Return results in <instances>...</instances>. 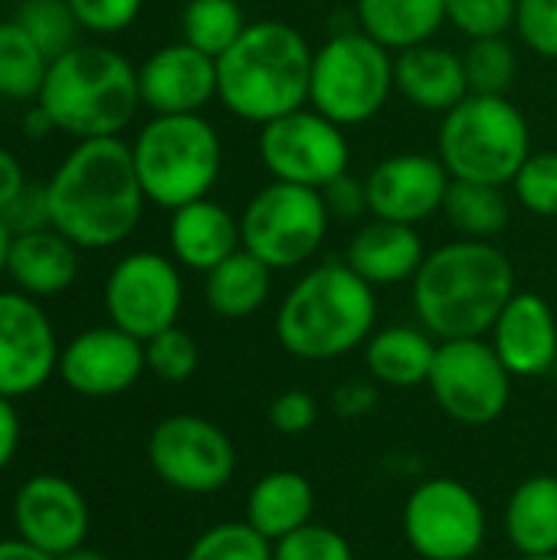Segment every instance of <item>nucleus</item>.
I'll use <instances>...</instances> for the list:
<instances>
[{
	"instance_id": "obj_1",
	"label": "nucleus",
	"mask_w": 557,
	"mask_h": 560,
	"mask_svg": "<svg viewBox=\"0 0 557 560\" xmlns=\"http://www.w3.org/2000/svg\"><path fill=\"white\" fill-rule=\"evenodd\" d=\"M46 197L53 226L79 249L125 243L148 203L131 144L121 138L79 141L46 180Z\"/></svg>"
},
{
	"instance_id": "obj_2",
	"label": "nucleus",
	"mask_w": 557,
	"mask_h": 560,
	"mask_svg": "<svg viewBox=\"0 0 557 560\" xmlns=\"http://www.w3.org/2000/svg\"><path fill=\"white\" fill-rule=\"evenodd\" d=\"M515 266L492 240H453L427 253L410 282L417 325L437 341L489 338L515 295Z\"/></svg>"
},
{
	"instance_id": "obj_3",
	"label": "nucleus",
	"mask_w": 557,
	"mask_h": 560,
	"mask_svg": "<svg viewBox=\"0 0 557 560\" xmlns=\"http://www.w3.org/2000/svg\"><path fill=\"white\" fill-rule=\"evenodd\" d=\"M378 331V295L348 262L305 269L276 308L279 348L309 364L341 361Z\"/></svg>"
},
{
	"instance_id": "obj_4",
	"label": "nucleus",
	"mask_w": 557,
	"mask_h": 560,
	"mask_svg": "<svg viewBox=\"0 0 557 560\" xmlns=\"http://www.w3.org/2000/svg\"><path fill=\"white\" fill-rule=\"evenodd\" d=\"M315 49L286 20H256L217 59V98L250 125H269L309 105Z\"/></svg>"
},
{
	"instance_id": "obj_5",
	"label": "nucleus",
	"mask_w": 557,
	"mask_h": 560,
	"mask_svg": "<svg viewBox=\"0 0 557 560\" xmlns=\"http://www.w3.org/2000/svg\"><path fill=\"white\" fill-rule=\"evenodd\" d=\"M36 102L56 131L79 141L118 138L141 108L138 69L108 46L79 43L49 62Z\"/></svg>"
},
{
	"instance_id": "obj_6",
	"label": "nucleus",
	"mask_w": 557,
	"mask_h": 560,
	"mask_svg": "<svg viewBox=\"0 0 557 560\" xmlns=\"http://www.w3.org/2000/svg\"><path fill=\"white\" fill-rule=\"evenodd\" d=\"M148 203L164 210L204 200L223 171V141L204 115H154L131 144Z\"/></svg>"
},
{
	"instance_id": "obj_7",
	"label": "nucleus",
	"mask_w": 557,
	"mask_h": 560,
	"mask_svg": "<svg viewBox=\"0 0 557 560\" xmlns=\"http://www.w3.org/2000/svg\"><path fill=\"white\" fill-rule=\"evenodd\" d=\"M529 154V118L509 95H466L440 121L437 158L453 180L506 187Z\"/></svg>"
},
{
	"instance_id": "obj_8",
	"label": "nucleus",
	"mask_w": 557,
	"mask_h": 560,
	"mask_svg": "<svg viewBox=\"0 0 557 560\" xmlns=\"http://www.w3.org/2000/svg\"><path fill=\"white\" fill-rule=\"evenodd\" d=\"M394 92V52L364 30L325 39L312 59L309 105L341 128L378 118Z\"/></svg>"
},
{
	"instance_id": "obj_9",
	"label": "nucleus",
	"mask_w": 557,
	"mask_h": 560,
	"mask_svg": "<svg viewBox=\"0 0 557 560\" xmlns=\"http://www.w3.org/2000/svg\"><path fill=\"white\" fill-rule=\"evenodd\" d=\"M328 223L332 217L322 190L272 180L243 207L240 236L243 249L263 259L272 272H286L315 259L325 243Z\"/></svg>"
},
{
	"instance_id": "obj_10",
	"label": "nucleus",
	"mask_w": 557,
	"mask_h": 560,
	"mask_svg": "<svg viewBox=\"0 0 557 560\" xmlns=\"http://www.w3.org/2000/svg\"><path fill=\"white\" fill-rule=\"evenodd\" d=\"M401 532L420 560H476L489 541V512L463 479L433 476L404 499Z\"/></svg>"
},
{
	"instance_id": "obj_11",
	"label": "nucleus",
	"mask_w": 557,
	"mask_h": 560,
	"mask_svg": "<svg viewBox=\"0 0 557 560\" xmlns=\"http://www.w3.org/2000/svg\"><path fill=\"white\" fill-rule=\"evenodd\" d=\"M512 381L489 338H456L440 341L427 390L453 423L489 427L509 410Z\"/></svg>"
},
{
	"instance_id": "obj_12",
	"label": "nucleus",
	"mask_w": 557,
	"mask_h": 560,
	"mask_svg": "<svg viewBox=\"0 0 557 560\" xmlns=\"http://www.w3.org/2000/svg\"><path fill=\"white\" fill-rule=\"evenodd\" d=\"M148 466L181 495H217L236 476V446L220 423L197 413H174L154 423Z\"/></svg>"
},
{
	"instance_id": "obj_13",
	"label": "nucleus",
	"mask_w": 557,
	"mask_h": 560,
	"mask_svg": "<svg viewBox=\"0 0 557 560\" xmlns=\"http://www.w3.org/2000/svg\"><path fill=\"white\" fill-rule=\"evenodd\" d=\"M259 158L272 180L322 190L348 171L351 144L341 125L305 105L259 128Z\"/></svg>"
},
{
	"instance_id": "obj_14",
	"label": "nucleus",
	"mask_w": 557,
	"mask_h": 560,
	"mask_svg": "<svg viewBox=\"0 0 557 560\" xmlns=\"http://www.w3.org/2000/svg\"><path fill=\"white\" fill-rule=\"evenodd\" d=\"M184 308V282L174 259L161 253H128L105 279L108 325L148 341L177 325Z\"/></svg>"
},
{
	"instance_id": "obj_15",
	"label": "nucleus",
	"mask_w": 557,
	"mask_h": 560,
	"mask_svg": "<svg viewBox=\"0 0 557 560\" xmlns=\"http://www.w3.org/2000/svg\"><path fill=\"white\" fill-rule=\"evenodd\" d=\"M59 345L39 299L0 292V397L20 400L59 371Z\"/></svg>"
},
{
	"instance_id": "obj_16",
	"label": "nucleus",
	"mask_w": 557,
	"mask_h": 560,
	"mask_svg": "<svg viewBox=\"0 0 557 560\" xmlns=\"http://www.w3.org/2000/svg\"><path fill=\"white\" fill-rule=\"evenodd\" d=\"M16 538L33 545L49 558H62L85 545L92 528V512L76 482L43 472L26 479L13 495Z\"/></svg>"
},
{
	"instance_id": "obj_17",
	"label": "nucleus",
	"mask_w": 557,
	"mask_h": 560,
	"mask_svg": "<svg viewBox=\"0 0 557 560\" xmlns=\"http://www.w3.org/2000/svg\"><path fill=\"white\" fill-rule=\"evenodd\" d=\"M144 371H148L144 341L131 338L128 331H121L115 325H102V328L79 331L59 351L56 374L79 397L102 400V397H118V394L131 390Z\"/></svg>"
},
{
	"instance_id": "obj_18",
	"label": "nucleus",
	"mask_w": 557,
	"mask_h": 560,
	"mask_svg": "<svg viewBox=\"0 0 557 560\" xmlns=\"http://www.w3.org/2000/svg\"><path fill=\"white\" fill-rule=\"evenodd\" d=\"M450 180L453 177L437 154H391L378 161L364 177L371 217L417 226L443 210Z\"/></svg>"
},
{
	"instance_id": "obj_19",
	"label": "nucleus",
	"mask_w": 557,
	"mask_h": 560,
	"mask_svg": "<svg viewBox=\"0 0 557 560\" xmlns=\"http://www.w3.org/2000/svg\"><path fill=\"white\" fill-rule=\"evenodd\" d=\"M141 105L154 115H200L217 98V59L190 43H167L138 66Z\"/></svg>"
},
{
	"instance_id": "obj_20",
	"label": "nucleus",
	"mask_w": 557,
	"mask_h": 560,
	"mask_svg": "<svg viewBox=\"0 0 557 560\" xmlns=\"http://www.w3.org/2000/svg\"><path fill=\"white\" fill-rule=\"evenodd\" d=\"M489 345L515 381L548 377L557 368L555 308L538 292H515L496 318Z\"/></svg>"
},
{
	"instance_id": "obj_21",
	"label": "nucleus",
	"mask_w": 557,
	"mask_h": 560,
	"mask_svg": "<svg viewBox=\"0 0 557 560\" xmlns=\"http://www.w3.org/2000/svg\"><path fill=\"white\" fill-rule=\"evenodd\" d=\"M394 89L414 108L446 115L469 95L463 56L437 43H420L394 52Z\"/></svg>"
},
{
	"instance_id": "obj_22",
	"label": "nucleus",
	"mask_w": 557,
	"mask_h": 560,
	"mask_svg": "<svg viewBox=\"0 0 557 560\" xmlns=\"http://www.w3.org/2000/svg\"><path fill=\"white\" fill-rule=\"evenodd\" d=\"M167 243L177 266L207 276L213 266H220L227 256H233L243 246V236H240V220L223 203L204 197L171 210Z\"/></svg>"
},
{
	"instance_id": "obj_23",
	"label": "nucleus",
	"mask_w": 557,
	"mask_h": 560,
	"mask_svg": "<svg viewBox=\"0 0 557 560\" xmlns=\"http://www.w3.org/2000/svg\"><path fill=\"white\" fill-rule=\"evenodd\" d=\"M423 259H427V249H423L417 226L391 223L378 217L351 236L348 253H345V262L374 289L414 282Z\"/></svg>"
},
{
	"instance_id": "obj_24",
	"label": "nucleus",
	"mask_w": 557,
	"mask_h": 560,
	"mask_svg": "<svg viewBox=\"0 0 557 560\" xmlns=\"http://www.w3.org/2000/svg\"><path fill=\"white\" fill-rule=\"evenodd\" d=\"M7 276L13 279L16 292L30 299L62 295L79 276V246L69 243L56 226L20 233L10 240Z\"/></svg>"
},
{
	"instance_id": "obj_25",
	"label": "nucleus",
	"mask_w": 557,
	"mask_h": 560,
	"mask_svg": "<svg viewBox=\"0 0 557 560\" xmlns=\"http://www.w3.org/2000/svg\"><path fill=\"white\" fill-rule=\"evenodd\" d=\"M437 348L440 341L423 325H387L378 328L361 351H364L368 377L378 387L414 390V387H427Z\"/></svg>"
},
{
	"instance_id": "obj_26",
	"label": "nucleus",
	"mask_w": 557,
	"mask_h": 560,
	"mask_svg": "<svg viewBox=\"0 0 557 560\" xmlns=\"http://www.w3.org/2000/svg\"><path fill=\"white\" fill-rule=\"evenodd\" d=\"M243 522L253 525L263 538L279 541L315 522V486L295 469H272L250 486Z\"/></svg>"
},
{
	"instance_id": "obj_27",
	"label": "nucleus",
	"mask_w": 557,
	"mask_h": 560,
	"mask_svg": "<svg viewBox=\"0 0 557 560\" xmlns=\"http://www.w3.org/2000/svg\"><path fill=\"white\" fill-rule=\"evenodd\" d=\"M502 532L519 558L557 555V476L538 472L512 489Z\"/></svg>"
},
{
	"instance_id": "obj_28",
	"label": "nucleus",
	"mask_w": 557,
	"mask_h": 560,
	"mask_svg": "<svg viewBox=\"0 0 557 560\" xmlns=\"http://www.w3.org/2000/svg\"><path fill=\"white\" fill-rule=\"evenodd\" d=\"M272 292V269L250 249H236L204 276V302L217 318L243 322L253 318Z\"/></svg>"
},
{
	"instance_id": "obj_29",
	"label": "nucleus",
	"mask_w": 557,
	"mask_h": 560,
	"mask_svg": "<svg viewBox=\"0 0 557 560\" xmlns=\"http://www.w3.org/2000/svg\"><path fill=\"white\" fill-rule=\"evenodd\" d=\"M358 30L391 52L430 43L446 23V0H358Z\"/></svg>"
},
{
	"instance_id": "obj_30",
	"label": "nucleus",
	"mask_w": 557,
	"mask_h": 560,
	"mask_svg": "<svg viewBox=\"0 0 557 560\" xmlns=\"http://www.w3.org/2000/svg\"><path fill=\"white\" fill-rule=\"evenodd\" d=\"M443 213L463 240H496L512 217L502 187L476 180H450Z\"/></svg>"
},
{
	"instance_id": "obj_31",
	"label": "nucleus",
	"mask_w": 557,
	"mask_h": 560,
	"mask_svg": "<svg viewBox=\"0 0 557 560\" xmlns=\"http://www.w3.org/2000/svg\"><path fill=\"white\" fill-rule=\"evenodd\" d=\"M49 59L16 20H0V98L36 102Z\"/></svg>"
},
{
	"instance_id": "obj_32",
	"label": "nucleus",
	"mask_w": 557,
	"mask_h": 560,
	"mask_svg": "<svg viewBox=\"0 0 557 560\" xmlns=\"http://www.w3.org/2000/svg\"><path fill=\"white\" fill-rule=\"evenodd\" d=\"M246 16L236 0H190L181 16L184 43L220 59L246 30Z\"/></svg>"
},
{
	"instance_id": "obj_33",
	"label": "nucleus",
	"mask_w": 557,
	"mask_h": 560,
	"mask_svg": "<svg viewBox=\"0 0 557 560\" xmlns=\"http://www.w3.org/2000/svg\"><path fill=\"white\" fill-rule=\"evenodd\" d=\"M463 69L469 95H509L519 75V56L506 36L469 39L463 52Z\"/></svg>"
},
{
	"instance_id": "obj_34",
	"label": "nucleus",
	"mask_w": 557,
	"mask_h": 560,
	"mask_svg": "<svg viewBox=\"0 0 557 560\" xmlns=\"http://www.w3.org/2000/svg\"><path fill=\"white\" fill-rule=\"evenodd\" d=\"M13 20L46 52L49 62L56 56L69 52L72 46H79L76 36H79L82 26H79L76 13L69 7V0H23Z\"/></svg>"
},
{
	"instance_id": "obj_35",
	"label": "nucleus",
	"mask_w": 557,
	"mask_h": 560,
	"mask_svg": "<svg viewBox=\"0 0 557 560\" xmlns=\"http://www.w3.org/2000/svg\"><path fill=\"white\" fill-rule=\"evenodd\" d=\"M184 560H272V541L246 522H217L190 541Z\"/></svg>"
},
{
	"instance_id": "obj_36",
	"label": "nucleus",
	"mask_w": 557,
	"mask_h": 560,
	"mask_svg": "<svg viewBox=\"0 0 557 560\" xmlns=\"http://www.w3.org/2000/svg\"><path fill=\"white\" fill-rule=\"evenodd\" d=\"M144 364L164 384H184L200 368V348L184 328H167L144 341Z\"/></svg>"
},
{
	"instance_id": "obj_37",
	"label": "nucleus",
	"mask_w": 557,
	"mask_h": 560,
	"mask_svg": "<svg viewBox=\"0 0 557 560\" xmlns=\"http://www.w3.org/2000/svg\"><path fill=\"white\" fill-rule=\"evenodd\" d=\"M515 200L542 220L557 217V151H532L512 177Z\"/></svg>"
},
{
	"instance_id": "obj_38",
	"label": "nucleus",
	"mask_w": 557,
	"mask_h": 560,
	"mask_svg": "<svg viewBox=\"0 0 557 560\" xmlns=\"http://www.w3.org/2000/svg\"><path fill=\"white\" fill-rule=\"evenodd\" d=\"M272 560H355V548L338 528L309 522L272 541Z\"/></svg>"
},
{
	"instance_id": "obj_39",
	"label": "nucleus",
	"mask_w": 557,
	"mask_h": 560,
	"mask_svg": "<svg viewBox=\"0 0 557 560\" xmlns=\"http://www.w3.org/2000/svg\"><path fill=\"white\" fill-rule=\"evenodd\" d=\"M519 0H446V23L469 39L506 36L515 23Z\"/></svg>"
},
{
	"instance_id": "obj_40",
	"label": "nucleus",
	"mask_w": 557,
	"mask_h": 560,
	"mask_svg": "<svg viewBox=\"0 0 557 560\" xmlns=\"http://www.w3.org/2000/svg\"><path fill=\"white\" fill-rule=\"evenodd\" d=\"M512 30L535 56L557 62V0H519Z\"/></svg>"
},
{
	"instance_id": "obj_41",
	"label": "nucleus",
	"mask_w": 557,
	"mask_h": 560,
	"mask_svg": "<svg viewBox=\"0 0 557 560\" xmlns=\"http://www.w3.org/2000/svg\"><path fill=\"white\" fill-rule=\"evenodd\" d=\"M69 7L76 13L79 26L95 36L121 33L141 13V0H69Z\"/></svg>"
},
{
	"instance_id": "obj_42",
	"label": "nucleus",
	"mask_w": 557,
	"mask_h": 560,
	"mask_svg": "<svg viewBox=\"0 0 557 560\" xmlns=\"http://www.w3.org/2000/svg\"><path fill=\"white\" fill-rule=\"evenodd\" d=\"M318 423V400L309 390H282L269 404V427L279 436H305Z\"/></svg>"
},
{
	"instance_id": "obj_43",
	"label": "nucleus",
	"mask_w": 557,
	"mask_h": 560,
	"mask_svg": "<svg viewBox=\"0 0 557 560\" xmlns=\"http://www.w3.org/2000/svg\"><path fill=\"white\" fill-rule=\"evenodd\" d=\"M0 220L7 223V230H10L13 236L53 226V220H49V197H46V184H39V180H26V184L16 190V197L0 210Z\"/></svg>"
},
{
	"instance_id": "obj_44",
	"label": "nucleus",
	"mask_w": 557,
	"mask_h": 560,
	"mask_svg": "<svg viewBox=\"0 0 557 560\" xmlns=\"http://www.w3.org/2000/svg\"><path fill=\"white\" fill-rule=\"evenodd\" d=\"M322 200H325L332 220H358V217L371 213V207H368V184H364V177H355L351 171H345L332 184H325L322 187Z\"/></svg>"
},
{
	"instance_id": "obj_45",
	"label": "nucleus",
	"mask_w": 557,
	"mask_h": 560,
	"mask_svg": "<svg viewBox=\"0 0 557 560\" xmlns=\"http://www.w3.org/2000/svg\"><path fill=\"white\" fill-rule=\"evenodd\" d=\"M378 407V384L368 377H351L332 390V410L345 420H361Z\"/></svg>"
},
{
	"instance_id": "obj_46",
	"label": "nucleus",
	"mask_w": 557,
	"mask_h": 560,
	"mask_svg": "<svg viewBox=\"0 0 557 560\" xmlns=\"http://www.w3.org/2000/svg\"><path fill=\"white\" fill-rule=\"evenodd\" d=\"M20 450V413L10 397H0V472L13 463Z\"/></svg>"
},
{
	"instance_id": "obj_47",
	"label": "nucleus",
	"mask_w": 557,
	"mask_h": 560,
	"mask_svg": "<svg viewBox=\"0 0 557 560\" xmlns=\"http://www.w3.org/2000/svg\"><path fill=\"white\" fill-rule=\"evenodd\" d=\"M23 184H26V174H23L20 161L7 148H0V210L16 197V190Z\"/></svg>"
},
{
	"instance_id": "obj_48",
	"label": "nucleus",
	"mask_w": 557,
	"mask_h": 560,
	"mask_svg": "<svg viewBox=\"0 0 557 560\" xmlns=\"http://www.w3.org/2000/svg\"><path fill=\"white\" fill-rule=\"evenodd\" d=\"M0 560H56L43 551H36L33 545H26L23 538H3L0 541Z\"/></svg>"
},
{
	"instance_id": "obj_49",
	"label": "nucleus",
	"mask_w": 557,
	"mask_h": 560,
	"mask_svg": "<svg viewBox=\"0 0 557 560\" xmlns=\"http://www.w3.org/2000/svg\"><path fill=\"white\" fill-rule=\"evenodd\" d=\"M23 131H26V138H46L49 131H56L53 118L46 115V108H43L39 102L26 112V118H23Z\"/></svg>"
},
{
	"instance_id": "obj_50",
	"label": "nucleus",
	"mask_w": 557,
	"mask_h": 560,
	"mask_svg": "<svg viewBox=\"0 0 557 560\" xmlns=\"http://www.w3.org/2000/svg\"><path fill=\"white\" fill-rule=\"evenodd\" d=\"M10 240H13V233L7 230V223L0 220V279L7 276V256H10Z\"/></svg>"
},
{
	"instance_id": "obj_51",
	"label": "nucleus",
	"mask_w": 557,
	"mask_h": 560,
	"mask_svg": "<svg viewBox=\"0 0 557 560\" xmlns=\"http://www.w3.org/2000/svg\"><path fill=\"white\" fill-rule=\"evenodd\" d=\"M56 560H108L102 551H92V548H76V551H69V555H62V558H56Z\"/></svg>"
},
{
	"instance_id": "obj_52",
	"label": "nucleus",
	"mask_w": 557,
	"mask_h": 560,
	"mask_svg": "<svg viewBox=\"0 0 557 560\" xmlns=\"http://www.w3.org/2000/svg\"><path fill=\"white\" fill-rule=\"evenodd\" d=\"M515 560H557V555H545V558H515Z\"/></svg>"
}]
</instances>
